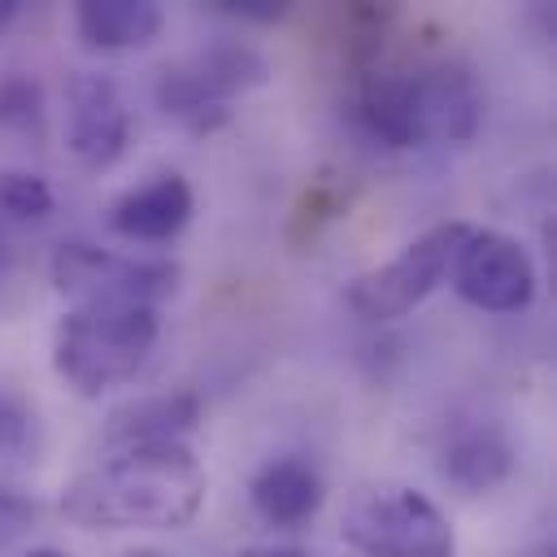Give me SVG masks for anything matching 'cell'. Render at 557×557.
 Masks as SVG:
<instances>
[{
    "mask_svg": "<svg viewBox=\"0 0 557 557\" xmlns=\"http://www.w3.org/2000/svg\"><path fill=\"white\" fill-rule=\"evenodd\" d=\"M209 496V474L187 444H135L61 487V513L83 531H178Z\"/></svg>",
    "mask_w": 557,
    "mask_h": 557,
    "instance_id": "6da1fadb",
    "label": "cell"
},
{
    "mask_svg": "<svg viewBox=\"0 0 557 557\" xmlns=\"http://www.w3.org/2000/svg\"><path fill=\"white\" fill-rule=\"evenodd\" d=\"M161 318L148 305H70L52 331V370L74 396H104L131 383L152 344Z\"/></svg>",
    "mask_w": 557,
    "mask_h": 557,
    "instance_id": "7a4b0ae2",
    "label": "cell"
},
{
    "mask_svg": "<svg viewBox=\"0 0 557 557\" xmlns=\"http://www.w3.org/2000/svg\"><path fill=\"white\" fill-rule=\"evenodd\" d=\"M339 535L366 557H457L448 513L426 492L405 483L361 487L344 509Z\"/></svg>",
    "mask_w": 557,
    "mask_h": 557,
    "instance_id": "3957f363",
    "label": "cell"
},
{
    "mask_svg": "<svg viewBox=\"0 0 557 557\" xmlns=\"http://www.w3.org/2000/svg\"><path fill=\"white\" fill-rule=\"evenodd\" d=\"M270 78V65L248 44H218L209 52H196L187 61H174L157 74L152 96L165 117H174L191 135H213L231 122V96L261 87Z\"/></svg>",
    "mask_w": 557,
    "mask_h": 557,
    "instance_id": "277c9868",
    "label": "cell"
},
{
    "mask_svg": "<svg viewBox=\"0 0 557 557\" xmlns=\"http://www.w3.org/2000/svg\"><path fill=\"white\" fill-rule=\"evenodd\" d=\"M466 231H470V222H435V226H426L396 257H387L383 265L361 270L348 283L344 305L361 322H396V318L413 313L448 278V265H453Z\"/></svg>",
    "mask_w": 557,
    "mask_h": 557,
    "instance_id": "5b68a950",
    "label": "cell"
},
{
    "mask_svg": "<svg viewBox=\"0 0 557 557\" xmlns=\"http://www.w3.org/2000/svg\"><path fill=\"white\" fill-rule=\"evenodd\" d=\"M52 287L74 305H148L157 309L178 287V265L161 257H126L87 239L57 244L48 261Z\"/></svg>",
    "mask_w": 557,
    "mask_h": 557,
    "instance_id": "8992f818",
    "label": "cell"
},
{
    "mask_svg": "<svg viewBox=\"0 0 557 557\" xmlns=\"http://www.w3.org/2000/svg\"><path fill=\"white\" fill-rule=\"evenodd\" d=\"M453 292L487 313H518L535 300V265L531 252L492 226H470L453 265H448Z\"/></svg>",
    "mask_w": 557,
    "mask_h": 557,
    "instance_id": "52a82bcc",
    "label": "cell"
},
{
    "mask_svg": "<svg viewBox=\"0 0 557 557\" xmlns=\"http://www.w3.org/2000/svg\"><path fill=\"white\" fill-rule=\"evenodd\" d=\"M131 139V109L113 78L74 74L65 87V148L87 170H109Z\"/></svg>",
    "mask_w": 557,
    "mask_h": 557,
    "instance_id": "ba28073f",
    "label": "cell"
},
{
    "mask_svg": "<svg viewBox=\"0 0 557 557\" xmlns=\"http://www.w3.org/2000/svg\"><path fill=\"white\" fill-rule=\"evenodd\" d=\"M413 100L422 144H466L483 126V91L474 74L457 61L413 70Z\"/></svg>",
    "mask_w": 557,
    "mask_h": 557,
    "instance_id": "9c48e42d",
    "label": "cell"
},
{
    "mask_svg": "<svg viewBox=\"0 0 557 557\" xmlns=\"http://www.w3.org/2000/svg\"><path fill=\"white\" fill-rule=\"evenodd\" d=\"M348 117L361 135L383 148H418V100H413V70H366L348 91Z\"/></svg>",
    "mask_w": 557,
    "mask_h": 557,
    "instance_id": "30bf717a",
    "label": "cell"
},
{
    "mask_svg": "<svg viewBox=\"0 0 557 557\" xmlns=\"http://www.w3.org/2000/svg\"><path fill=\"white\" fill-rule=\"evenodd\" d=\"M196 213V191L183 174H157L131 191H122L109 209V226L122 239L139 244H165L174 239Z\"/></svg>",
    "mask_w": 557,
    "mask_h": 557,
    "instance_id": "8fae6325",
    "label": "cell"
},
{
    "mask_svg": "<svg viewBox=\"0 0 557 557\" xmlns=\"http://www.w3.org/2000/svg\"><path fill=\"white\" fill-rule=\"evenodd\" d=\"M435 466L453 487L479 496V492L500 487L513 474V444L496 422L474 418V422H461L444 435V444L435 453Z\"/></svg>",
    "mask_w": 557,
    "mask_h": 557,
    "instance_id": "7c38bea8",
    "label": "cell"
},
{
    "mask_svg": "<svg viewBox=\"0 0 557 557\" xmlns=\"http://www.w3.org/2000/svg\"><path fill=\"white\" fill-rule=\"evenodd\" d=\"M205 418V400L196 392H157L126 400L104 422V444L135 448V444H183Z\"/></svg>",
    "mask_w": 557,
    "mask_h": 557,
    "instance_id": "4fadbf2b",
    "label": "cell"
},
{
    "mask_svg": "<svg viewBox=\"0 0 557 557\" xmlns=\"http://www.w3.org/2000/svg\"><path fill=\"white\" fill-rule=\"evenodd\" d=\"M248 496H252V509L270 527H305L309 518H318V509L326 500V483L313 461L274 457L252 474Z\"/></svg>",
    "mask_w": 557,
    "mask_h": 557,
    "instance_id": "5bb4252c",
    "label": "cell"
},
{
    "mask_svg": "<svg viewBox=\"0 0 557 557\" xmlns=\"http://www.w3.org/2000/svg\"><path fill=\"white\" fill-rule=\"evenodd\" d=\"M165 9L157 0H83L74 4V30L96 52L144 48L161 35Z\"/></svg>",
    "mask_w": 557,
    "mask_h": 557,
    "instance_id": "9a60e30c",
    "label": "cell"
},
{
    "mask_svg": "<svg viewBox=\"0 0 557 557\" xmlns=\"http://www.w3.org/2000/svg\"><path fill=\"white\" fill-rule=\"evenodd\" d=\"M0 126L39 135L44 126V87L30 74H0Z\"/></svg>",
    "mask_w": 557,
    "mask_h": 557,
    "instance_id": "2e32d148",
    "label": "cell"
},
{
    "mask_svg": "<svg viewBox=\"0 0 557 557\" xmlns=\"http://www.w3.org/2000/svg\"><path fill=\"white\" fill-rule=\"evenodd\" d=\"M57 205L52 187L44 174H30V170H0V209L17 222H35V218H48Z\"/></svg>",
    "mask_w": 557,
    "mask_h": 557,
    "instance_id": "e0dca14e",
    "label": "cell"
},
{
    "mask_svg": "<svg viewBox=\"0 0 557 557\" xmlns=\"http://www.w3.org/2000/svg\"><path fill=\"white\" fill-rule=\"evenodd\" d=\"M339 209H344V196H339L335 183H326V178L309 183L305 196H300V205H296V235L300 239H313Z\"/></svg>",
    "mask_w": 557,
    "mask_h": 557,
    "instance_id": "ac0fdd59",
    "label": "cell"
},
{
    "mask_svg": "<svg viewBox=\"0 0 557 557\" xmlns=\"http://www.w3.org/2000/svg\"><path fill=\"white\" fill-rule=\"evenodd\" d=\"M30 422H35L30 409L13 392L0 387V457H13L30 444Z\"/></svg>",
    "mask_w": 557,
    "mask_h": 557,
    "instance_id": "d6986e66",
    "label": "cell"
},
{
    "mask_svg": "<svg viewBox=\"0 0 557 557\" xmlns=\"http://www.w3.org/2000/svg\"><path fill=\"white\" fill-rule=\"evenodd\" d=\"M35 522V500L13 492V487H0V553H9Z\"/></svg>",
    "mask_w": 557,
    "mask_h": 557,
    "instance_id": "ffe728a7",
    "label": "cell"
},
{
    "mask_svg": "<svg viewBox=\"0 0 557 557\" xmlns=\"http://www.w3.org/2000/svg\"><path fill=\"white\" fill-rule=\"evenodd\" d=\"M213 9L231 13V17H244V22H278V17H287V4H278V0H218Z\"/></svg>",
    "mask_w": 557,
    "mask_h": 557,
    "instance_id": "44dd1931",
    "label": "cell"
},
{
    "mask_svg": "<svg viewBox=\"0 0 557 557\" xmlns=\"http://www.w3.org/2000/svg\"><path fill=\"white\" fill-rule=\"evenodd\" d=\"M235 557H309L300 548H274V544H257V548H239Z\"/></svg>",
    "mask_w": 557,
    "mask_h": 557,
    "instance_id": "7402d4cb",
    "label": "cell"
},
{
    "mask_svg": "<svg viewBox=\"0 0 557 557\" xmlns=\"http://www.w3.org/2000/svg\"><path fill=\"white\" fill-rule=\"evenodd\" d=\"M13 17H17V0H0V39H4V30L13 26Z\"/></svg>",
    "mask_w": 557,
    "mask_h": 557,
    "instance_id": "603a6c76",
    "label": "cell"
},
{
    "mask_svg": "<svg viewBox=\"0 0 557 557\" xmlns=\"http://www.w3.org/2000/svg\"><path fill=\"white\" fill-rule=\"evenodd\" d=\"M22 557H70V553H61V548H30V553H22Z\"/></svg>",
    "mask_w": 557,
    "mask_h": 557,
    "instance_id": "cb8c5ba5",
    "label": "cell"
},
{
    "mask_svg": "<svg viewBox=\"0 0 557 557\" xmlns=\"http://www.w3.org/2000/svg\"><path fill=\"white\" fill-rule=\"evenodd\" d=\"M131 557H170V553H152V548H144V553H131Z\"/></svg>",
    "mask_w": 557,
    "mask_h": 557,
    "instance_id": "d4e9b609",
    "label": "cell"
}]
</instances>
